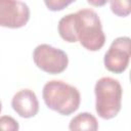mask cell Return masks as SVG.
Here are the masks:
<instances>
[{
    "instance_id": "7c38bea8",
    "label": "cell",
    "mask_w": 131,
    "mask_h": 131,
    "mask_svg": "<svg viewBox=\"0 0 131 131\" xmlns=\"http://www.w3.org/2000/svg\"><path fill=\"white\" fill-rule=\"evenodd\" d=\"M19 129L18 122L10 116H2L0 117V130L7 131H16Z\"/></svg>"
},
{
    "instance_id": "52a82bcc",
    "label": "cell",
    "mask_w": 131,
    "mask_h": 131,
    "mask_svg": "<svg viewBox=\"0 0 131 131\" xmlns=\"http://www.w3.org/2000/svg\"><path fill=\"white\" fill-rule=\"evenodd\" d=\"M11 106L19 117L25 119L35 117L39 112L38 98L31 89L17 91L11 99Z\"/></svg>"
},
{
    "instance_id": "8fae6325",
    "label": "cell",
    "mask_w": 131,
    "mask_h": 131,
    "mask_svg": "<svg viewBox=\"0 0 131 131\" xmlns=\"http://www.w3.org/2000/svg\"><path fill=\"white\" fill-rule=\"evenodd\" d=\"M75 1L76 0H44V3L50 11H60Z\"/></svg>"
},
{
    "instance_id": "277c9868",
    "label": "cell",
    "mask_w": 131,
    "mask_h": 131,
    "mask_svg": "<svg viewBox=\"0 0 131 131\" xmlns=\"http://www.w3.org/2000/svg\"><path fill=\"white\" fill-rule=\"evenodd\" d=\"M33 59L41 71L50 75L62 73L69 64L68 54L63 50L49 44L38 45L34 49Z\"/></svg>"
},
{
    "instance_id": "6da1fadb",
    "label": "cell",
    "mask_w": 131,
    "mask_h": 131,
    "mask_svg": "<svg viewBox=\"0 0 131 131\" xmlns=\"http://www.w3.org/2000/svg\"><path fill=\"white\" fill-rule=\"evenodd\" d=\"M42 97L48 108L63 116L75 113L81 102L79 90L61 80L48 81L43 87Z\"/></svg>"
},
{
    "instance_id": "30bf717a",
    "label": "cell",
    "mask_w": 131,
    "mask_h": 131,
    "mask_svg": "<svg viewBox=\"0 0 131 131\" xmlns=\"http://www.w3.org/2000/svg\"><path fill=\"white\" fill-rule=\"evenodd\" d=\"M112 12L120 17H126L130 14V0H108Z\"/></svg>"
},
{
    "instance_id": "3957f363",
    "label": "cell",
    "mask_w": 131,
    "mask_h": 131,
    "mask_svg": "<svg viewBox=\"0 0 131 131\" xmlns=\"http://www.w3.org/2000/svg\"><path fill=\"white\" fill-rule=\"evenodd\" d=\"M94 93L97 115L104 120L115 118L122 106L123 89L120 82L112 77H102L96 82Z\"/></svg>"
},
{
    "instance_id": "5b68a950",
    "label": "cell",
    "mask_w": 131,
    "mask_h": 131,
    "mask_svg": "<svg viewBox=\"0 0 131 131\" xmlns=\"http://www.w3.org/2000/svg\"><path fill=\"white\" fill-rule=\"evenodd\" d=\"M131 54V40L129 37L116 38L104 54L103 63L107 71L122 74L128 68Z\"/></svg>"
},
{
    "instance_id": "4fadbf2b",
    "label": "cell",
    "mask_w": 131,
    "mask_h": 131,
    "mask_svg": "<svg viewBox=\"0 0 131 131\" xmlns=\"http://www.w3.org/2000/svg\"><path fill=\"white\" fill-rule=\"evenodd\" d=\"M108 0H87V2L94 7H101L107 3Z\"/></svg>"
},
{
    "instance_id": "7a4b0ae2",
    "label": "cell",
    "mask_w": 131,
    "mask_h": 131,
    "mask_svg": "<svg viewBox=\"0 0 131 131\" xmlns=\"http://www.w3.org/2000/svg\"><path fill=\"white\" fill-rule=\"evenodd\" d=\"M75 35L85 49L97 51L105 43V35L102 30L98 14L89 8H82L75 13Z\"/></svg>"
},
{
    "instance_id": "5bb4252c",
    "label": "cell",
    "mask_w": 131,
    "mask_h": 131,
    "mask_svg": "<svg viewBox=\"0 0 131 131\" xmlns=\"http://www.w3.org/2000/svg\"><path fill=\"white\" fill-rule=\"evenodd\" d=\"M1 111H2V102L0 100V113H1Z\"/></svg>"
},
{
    "instance_id": "8992f818",
    "label": "cell",
    "mask_w": 131,
    "mask_h": 131,
    "mask_svg": "<svg viewBox=\"0 0 131 131\" xmlns=\"http://www.w3.org/2000/svg\"><path fill=\"white\" fill-rule=\"evenodd\" d=\"M30 19V8L20 0H0V27L19 29Z\"/></svg>"
},
{
    "instance_id": "9c48e42d",
    "label": "cell",
    "mask_w": 131,
    "mask_h": 131,
    "mask_svg": "<svg viewBox=\"0 0 131 131\" xmlns=\"http://www.w3.org/2000/svg\"><path fill=\"white\" fill-rule=\"evenodd\" d=\"M75 13H69L61 17L58 21L57 30L60 38L69 43H76L77 38L75 35Z\"/></svg>"
},
{
    "instance_id": "ba28073f",
    "label": "cell",
    "mask_w": 131,
    "mask_h": 131,
    "mask_svg": "<svg viewBox=\"0 0 131 131\" xmlns=\"http://www.w3.org/2000/svg\"><path fill=\"white\" fill-rule=\"evenodd\" d=\"M69 129L73 131H77V130L95 131L98 129V122L92 114L84 112L78 114L71 120L69 124Z\"/></svg>"
}]
</instances>
